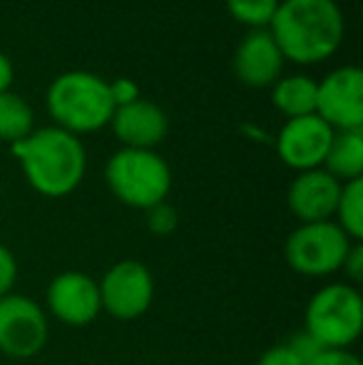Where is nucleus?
Instances as JSON below:
<instances>
[{"label":"nucleus","mask_w":363,"mask_h":365,"mask_svg":"<svg viewBox=\"0 0 363 365\" xmlns=\"http://www.w3.org/2000/svg\"><path fill=\"white\" fill-rule=\"evenodd\" d=\"M344 13L336 0H281L269 33L284 60L316 65L329 60L344 43Z\"/></svg>","instance_id":"obj_1"},{"label":"nucleus","mask_w":363,"mask_h":365,"mask_svg":"<svg viewBox=\"0 0 363 365\" xmlns=\"http://www.w3.org/2000/svg\"><path fill=\"white\" fill-rule=\"evenodd\" d=\"M10 149L23 167L28 184L43 197H68L83 184L88 154L80 137L60 127L33 130L25 140L10 145Z\"/></svg>","instance_id":"obj_2"},{"label":"nucleus","mask_w":363,"mask_h":365,"mask_svg":"<svg viewBox=\"0 0 363 365\" xmlns=\"http://www.w3.org/2000/svg\"><path fill=\"white\" fill-rule=\"evenodd\" d=\"M48 112L55 127L75 137L102 130L115 115L110 82L85 70L55 77L48 87Z\"/></svg>","instance_id":"obj_3"},{"label":"nucleus","mask_w":363,"mask_h":365,"mask_svg":"<svg viewBox=\"0 0 363 365\" xmlns=\"http://www.w3.org/2000/svg\"><path fill=\"white\" fill-rule=\"evenodd\" d=\"M105 182L117 202L147 212L155 204L167 202L172 189V169L155 149L122 147L107 162Z\"/></svg>","instance_id":"obj_4"},{"label":"nucleus","mask_w":363,"mask_h":365,"mask_svg":"<svg viewBox=\"0 0 363 365\" xmlns=\"http://www.w3.org/2000/svg\"><path fill=\"white\" fill-rule=\"evenodd\" d=\"M306 333L321 348H351L363 331V298L351 284L321 286L304 313Z\"/></svg>","instance_id":"obj_5"},{"label":"nucleus","mask_w":363,"mask_h":365,"mask_svg":"<svg viewBox=\"0 0 363 365\" xmlns=\"http://www.w3.org/2000/svg\"><path fill=\"white\" fill-rule=\"evenodd\" d=\"M354 241L341 231L336 221L301 224L289 234L284 244L286 264L301 276L321 279L341 271Z\"/></svg>","instance_id":"obj_6"},{"label":"nucleus","mask_w":363,"mask_h":365,"mask_svg":"<svg viewBox=\"0 0 363 365\" xmlns=\"http://www.w3.org/2000/svg\"><path fill=\"white\" fill-rule=\"evenodd\" d=\"M50 323L45 308L28 296L0 298V353L15 361L35 358L45 348Z\"/></svg>","instance_id":"obj_7"},{"label":"nucleus","mask_w":363,"mask_h":365,"mask_svg":"<svg viewBox=\"0 0 363 365\" xmlns=\"http://www.w3.org/2000/svg\"><path fill=\"white\" fill-rule=\"evenodd\" d=\"M102 311L117 321H135L150 311L155 301V279L142 261L125 259L105 271L100 281Z\"/></svg>","instance_id":"obj_8"},{"label":"nucleus","mask_w":363,"mask_h":365,"mask_svg":"<svg viewBox=\"0 0 363 365\" xmlns=\"http://www.w3.org/2000/svg\"><path fill=\"white\" fill-rule=\"evenodd\" d=\"M316 117H321L334 132L363 130L361 68L344 65L316 82Z\"/></svg>","instance_id":"obj_9"},{"label":"nucleus","mask_w":363,"mask_h":365,"mask_svg":"<svg viewBox=\"0 0 363 365\" xmlns=\"http://www.w3.org/2000/svg\"><path fill=\"white\" fill-rule=\"evenodd\" d=\"M45 303L53 318L70 328L90 326L102 313L97 281L83 271H63L55 276L45 293Z\"/></svg>","instance_id":"obj_10"},{"label":"nucleus","mask_w":363,"mask_h":365,"mask_svg":"<svg viewBox=\"0 0 363 365\" xmlns=\"http://www.w3.org/2000/svg\"><path fill=\"white\" fill-rule=\"evenodd\" d=\"M331 140H334V130L321 117H294V120H286V125L276 135V152L286 167L296 172H309V169L324 167Z\"/></svg>","instance_id":"obj_11"},{"label":"nucleus","mask_w":363,"mask_h":365,"mask_svg":"<svg viewBox=\"0 0 363 365\" xmlns=\"http://www.w3.org/2000/svg\"><path fill=\"white\" fill-rule=\"evenodd\" d=\"M344 184L334 179L324 167L299 172V177L289 187V209L301 224L331 221L336 214V204Z\"/></svg>","instance_id":"obj_12"},{"label":"nucleus","mask_w":363,"mask_h":365,"mask_svg":"<svg viewBox=\"0 0 363 365\" xmlns=\"http://www.w3.org/2000/svg\"><path fill=\"white\" fill-rule=\"evenodd\" d=\"M110 125L115 137L127 149H155L170 130L165 110L142 97L132 105L115 107Z\"/></svg>","instance_id":"obj_13"},{"label":"nucleus","mask_w":363,"mask_h":365,"mask_svg":"<svg viewBox=\"0 0 363 365\" xmlns=\"http://www.w3.org/2000/svg\"><path fill=\"white\" fill-rule=\"evenodd\" d=\"M284 70V55L269 30H252L234 53V73L249 87L274 85Z\"/></svg>","instance_id":"obj_14"},{"label":"nucleus","mask_w":363,"mask_h":365,"mask_svg":"<svg viewBox=\"0 0 363 365\" xmlns=\"http://www.w3.org/2000/svg\"><path fill=\"white\" fill-rule=\"evenodd\" d=\"M324 169L341 184L361 179L363 174V130L334 132V140L326 152Z\"/></svg>","instance_id":"obj_15"},{"label":"nucleus","mask_w":363,"mask_h":365,"mask_svg":"<svg viewBox=\"0 0 363 365\" xmlns=\"http://www.w3.org/2000/svg\"><path fill=\"white\" fill-rule=\"evenodd\" d=\"M272 102L286 120L316 115V82L306 75L279 77L274 82Z\"/></svg>","instance_id":"obj_16"},{"label":"nucleus","mask_w":363,"mask_h":365,"mask_svg":"<svg viewBox=\"0 0 363 365\" xmlns=\"http://www.w3.org/2000/svg\"><path fill=\"white\" fill-rule=\"evenodd\" d=\"M35 130V115L33 107L15 92H3L0 95V142H15L25 140Z\"/></svg>","instance_id":"obj_17"},{"label":"nucleus","mask_w":363,"mask_h":365,"mask_svg":"<svg viewBox=\"0 0 363 365\" xmlns=\"http://www.w3.org/2000/svg\"><path fill=\"white\" fill-rule=\"evenodd\" d=\"M336 224L341 226L351 241L363 239V179H354L341 187V197L336 204Z\"/></svg>","instance_id":"obj_18"},{"label":"nucleus","mask_w":363,"mask_h":365,"mask_svg":"<svg viewBox=\"0 0 363 365\" xmlns=\"http://www.w3.org/2000/svg\"><path fill=\"white\" fill-rule=\"evenodd\" d=\"M281 0H227V10L237 23L252 30H264L272 23Z\"/></svg>","instance_id":"obj_19"},{"label":"nucleus","mask_w":363,"mask_h":365,"mask_svg":"<svg viewBox=\"0 0 363 365\" xmlns=\"http://www.w3.org/2000/svg\"><path fill=\"white\" fill-rule=\"evenodd\" d=\"M145 221H147V229H150L152 234L170 236L172 231L177 229V224H180V214H177V209L172 207L170 202H160V204H155V207L147 209Z\"/></svg>","instance_id":"obj_20"},{"label":"nucleus","mask_w":363,"mask_h":365,"mask_svg":"<svg viewBox=\"0 0 363 365\" xmlns=\"http://www.w3.org/2000/svg\"><path fill=\"white\" fill-rule=\"evenodd\" d=\"M257 365H309V363H306L304 358L299 356V351L286 341V343H276L269 351H264Z\"/></svg>","instance_id":"obj_21"},{"label":"nucleus","mask_w":363,"mask_h":365,"mask_svg":"<svg viewBox=\"0 0 363 365\" xmlns=\"http://www.w3.org/2000/svg\"><path fill=\"white\" fill-rule=\"evenodd\" d=\"M15 281H18V261H15L13 251L0 244V298L13 293Z\"/></svg>","instance_id":"obj_22"},{"label":"nucleus","mask_w":363,"mask_h":365,"mask_svg":"<svg viewBox=\"0 0 363 365\" xmlns=\"http://www.w3.org/2000/svg\"><path fill=\"white\" fill-rule=\"evenodd\" d=\"M309 365H361V361L349 348H321Z\"/></svg>","instance_id":"obj_23"},{"label":"nucleus","mask_w":363,"mask_h":365,"mask_svg":"<svg viewBox=\"0 0 363 365\" xmlns=\"http://www.w3.org/2000/svg\"><path fill=\"white\" fill-rule=\"evenodd\" d=\"M341 271L346 274V279H349L351 286H356V284H361V281H363V244H361V241H354V244H351V249H349V254H346Z\"/></svg>","instance_id":"obj_24"},{"label":"nucleus","mask_w":363,"mask_h":365,"mask_svg":"<svg viewBox=\"0 0 363 365\" xmlns=\"http://www.w3.org/2000/svg\"><path fill=\"white\" fill-rule=\"evenodd\" d=\"M110 95H112L115 107H125L140 100V87H137V82L127 80V77H120V80L110 82Z\"/></svg>","instance_id":"obj_25"},{"label":"nucleus","mask_w":363,"mask_h":365,"mask_svg":"<svg viewBox=\"0 0 363 365\" xmlns=\"http://www.w3.org/2000/svg\"><path fill=\"white\" fill-rule=\"evenodd\" d=\"M13 85V63L8 60V55L0 53V95L10 90Z\"/></svg>","instance_id":"obj_26"}]
</instances>
